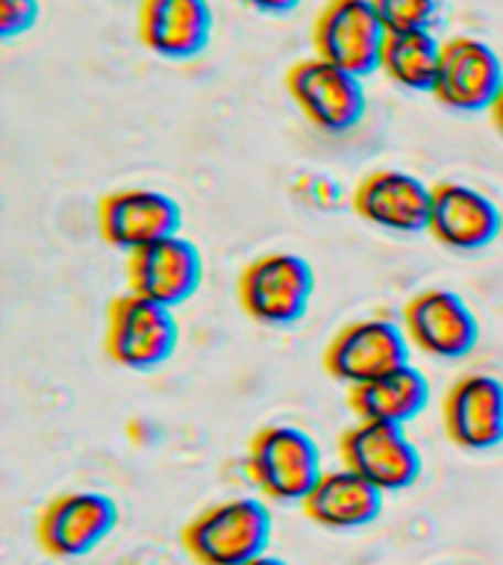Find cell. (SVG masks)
<instances>
[{
	"label": "cell",
	"mask_w": 503,
	"mask_h": 565,
	"mask_svg": "<svg viewBox=\"0 0 503 565\" xmlns=\"http://www.w3.org/2000/svg\"><path fill=\"white\" fill-rule=\"evenodd\" d=\"M274 519L259 498L210 503L180 530V545L197 565H247L268 554Z\"/></svg>",
	"instance_id": "1"
},
{
	"label": "cell",
	"mask_w": 503,
	"mask_h": 565,
	"mask_svg": "<svg viewBox=\"0 0 503 565\" xmlns=\"http://www.w3.org/2000/svg\"><path fill=\"white\" fill-rule=\"evenodd\" d=\"M245 475L274 503H303L324 475L318 441L295 424H265L250 436Z\"/></svg>",
	"instance_id": "2"
},
{
	"label": "cell",
	"mask_w": 503,
	"mask_h": 565,
	"mask_svg": "<svg viewBox=\"0 0 503 565\" xmlns=\"http://www.w3.org/2000/svg\"><path fill=\"white\" fill-rule=\"evenodd\" d=\"M315 271L300 254L271 250L250 259L236 282L238 307L263 327H291L309 312Z\"/></svg>",
	"instance_id": "3"
},
{
	"label": "cell",
	"mask_w": 503,
	"mask_h": 565,
	"mask_svg": "<svg viewBox=\"0 0 503 565\" xmlns=\"http://www.w3.org/2000/svg\"><path fill=\"white\" fill-rule=\"evenodd\" d=\"M180 344L174 309L124 291L106 307L104 351L127 371H153L165 365Z\"/></svg>",
	"instance_id": "4"
},
{
	"label": "cell",
	"mask_w": 503,
	"mask_h": 565,
	"mask_svg": "<svg viewBox=\"0 0 503 565\" xmlns=\"http://www.w3.org/2000/svg\"><path fill=\"white\" fill-rule=\"evenodd\" d=\"M286 92L300 115L330 136L356 130L368 113L362 77L321 56H303L291 62V68L286 71Z\"/></svg>",
	"instance_id": "5"
},
{
	"label": "cell",
	"mask_w": 503,
	"mask_h": 565,
	"mask_svg": "<svg viewBox=\"0 0 503 565\" xmlns=\"http://www.w3.org/2000/svg\"><path fill=\"white\" fill-rule=\"evenodd\" d=\"M409 348L413 344L392 318H356L335 330L333 339L327 342L321 365L327 377H333L347 388H356L406 365Z\"/></svg>",
	"instance_id": "6"
},
{
	"label": "cell",
	"mask_w": 503,
	"mask_h": 565,
	"mask_svg": "<svg viewBox=\"0 0 503 565\" xmlns=\"http://www.w3.org/2000/svg\"><path fill=\"white\" fill-rule=\"evenodd\" d=\"M121 510L104 492L77 489L44 503L35 519V542L53 559H79L104 545L118 527Z\"/></svg>",
	"instance_id": "7"
},
{
	"label": "cell",
	"mask_w": 503,
	"mask_h": 565,
	"mask_svg": "<svg viewBox=\"0 0 503 565\" xmlns=\"http://www.w3.org/2000/svg\"><path fill=\"white\" fill-rule=\"evenodd\" d=\"M339 459L386 494L413 489L424 471L421 454L400 424L356 422L339 436Z\"/></svg>",
	"instance_id": "8"
},
{
	"label": "cell",
	"mask_w": 503,
	"mask_h": 565,
	"mask_svg": "<svg viewBox=\"0 0 503 565\" xmlns=\"http://www.w3.org/2000/svg\"><path fill=\"white\" fill-rule=\"evenodd\" d=\"M386 35L371 0H327L312 21L315 56L362 79L379 71Z\"/></svg>",
	"instance_id": "9"
},
{
	"label": "cell",
	"mask_w": 503,
	"mask_h": 565,
	"mask_svg": "<svg viewBox=\"0 0 503 565\" xmlns=\"http://www.w3.org/2000/svg\"><path fill=\"white\" fill-rule=\"evenodd\" d=\"M97 233L106 245L124 254L148 247L162 238L180 236L183 206L159 189H115L97 201Z\"/></svg>",
	"instance_id": "10"
},
{
	"label": "cell",
	"mask_w": 503,
	"mask_h": 565,
	"mask_svg": "<svg viewBox=\"0 0 503 565\" xmlns=\"http://www.w3.org/2000/svg\"><path fill=\"white\" fill-rule=\"evenodd\" d=\"M503 88V62L477 35H450L441 42V62L430 95L450 113H489Z\"/></svg>",
	"instance_id": "11"
},
{
	"label": "cell",
	"mask_w": 503,
	"mask_h": 565,
	"mask_svg": "<svg viewBox=\"0 0 503 565\" xmlns=\"http://www.w3.org/2000/svg\"><path fill=\"white\" fill-rule=\"evenodd\" d=\"M404 333L432 360H465L480 344V318L462 295L432 286L404 303Z\"/></svg>",
	"instance_id": "12"
},
{
	"label": "cell",
	"mask_w": 503,
	"mask_h": 565,
	"mask_svg": "<svg viewBox=\"0 0 503 565\" xmlns=\"http://www.w3.org/2000/svg\"><path fill=\"white\" fill-rule=\"evenodd\" d=\"M351 203L371 227L415 236L430 227L432 185L400 168H377L356 183Z\"/></svg>",
	"instance_id": "13"
},
{
	"label": "cell",
	"mask_w": 503,
	"mask_h": 565,
	"mask_svg": "<svg viewBox=\"0 0 503 565\" xmlns=\"http://www.w3.org/2000/svg\"><path fill=\"white\" fill-rule=\"evenodd\" d=\"M203 286V254L192 238L171 236L127 254V291L180 307Z\"/></svg>",
	"instance_id": "14"
},
{
	"label": "cell",
	"mask_w": 503,
	"mask_h": 565,
	"mask_svg": "<svg viewBox=\"0 0 503 565\" xmlns=\"http://www.w3.org/2000/svg\"><path fill=\"white\" fill-rule=\"evenodd\" d=\"M441 427L457 448L494 450L503 445V380L471 371L450 383L441 397Z\"/></svg>",
	"instance_id": "15"
},
{
	"label": "cell",
	"mask_w": 503,
	"mask_h": 565,
	"mask_svg": "<svg viewBox=\"0 0 503 565\" xmlns=\"http://www.w3.org/2000/svg\"><path fill=\"white\" fill-rule=\"evenodd\" d=\"M503 212L485 192L459 180H441L432 185L430 233L448 250H483L501 236Z\"/></svg>",
	"instance_id": "16"
},
{
	"label": "cell",
	"mask_w": 503,
	"mask_h": 565,
	"mask_svg": "<svg viewBox=\"0 0 503 565\" xmlns=\"http://www.w3.org/2000/svg\"><path fill=\"white\" fill-rule=\"evenodd\" d=\"M136 33L159 60L192 62L212 44L215 15L210 0H141Z\"/></svg>",
	"instance_id": "17"
},
{
	"label": "cell",
	"mask_w": 503,
	"mask_h": 565,
	"mask_svg": "<svg viewBox=\"0 0 503 565\" xmlns=\"http://www.w3.org/2000/svg\"><path fill=\"white\" fill-rule=\"evenodd\" d=\"M383 501L386 492H379L377 486H371L347 468H335L321 475L307 501L300 503V510L318 527L360 530L379 519Z\"/></svg>",
	"instance_id": "18"
},
{
	"label": "cell",
	"mask_w": 503,
	"mask_h": 565,
	"mask_svg": "<svg viewBox=\"0 0 503 565\" xmlns=\"http://www.w3.org/2000/svg\"><path fill=\"white\" fill-rule=\"evenodd\" d=\"M427 404H430V383L413 362H406L400 369L388 371L371 383L347 388V406L360 422L400 424L404 427L413 418H418L427 409Z\"/></svg>",
	"instance_id": "19"
},
{
	"label": "cell",
	"mask_w": 503,
	"mask_h": 565,
	"mask_svg": "<svg viewBox=\"0 0 503 565\" xmlns=\"http://www.w3.org/2000/svg\"><path fill=\"white\" fill-rule=\"evenodd\" d=\"M441 42L436 33H388L379 56V71L406 92H427L436 86Z\"/></svg>",
	"instance_id": "20"
},
{
	"label": "cell",
	"mask_w": 503,
	"mask_h": 565,
	"mask_svg": "<svg viewBox=\"0 0 503 565\" xmlns=\"http://www.w3.org/2000/svg\"><path fill=\"white\" fill-rule=\"evenodd\" d=\"M388 33H432L445 18L441 0H371Z\"/></svg>",
	"instance_id": "21"
},
{
	"label": "cell",
	"mask_w": 503,
	"mask_h": 565,
	"mask_svg": "<svg viewBox=\"0 0 503 565\" xmlns=\"http://www.w3.org/2000/svg\"><path fill=\"white\" fill-rule=\"evenodd\" d=\"M42 18L39 0H0V39L12 42L18 35L30 33Z\"/></svg>",
	"instance_id": "22"
},
{
	"label": "cell",
	"mask_w": 503,
	"mask_h": 565,
	"mask_svg": "<svg viewBox=\"0 0 503 565\" xmlns=\"http://www.w3.org/2000/svg\"><path fill=\"white\" fill-rule=\"evenodd\" d=\"M242 7L254 9L259 15H289L303 0H238Z\"/></svg>",
	"instance_id": "23"
},
{
	"label": "cell",
	"mask_w": 503,
	"mask_h": 565,
	"mask_svg": "<svg viewBox=\"0 0 503 565\" xmlns=\"http://www.w3.org/2000/svg\"><path fill=\"white\" fill-rule=\"evenodd\" d=\"M489 118H492V127L501 132V139H503V88H501V95H497V100L492 104V109H489Z\"/></svg>",
	"instance_id": "24"
},
{
	"label": "cell",
	"mask_w": 503,
	"mask_h": 565,
	"mask_svg": "<svg viewBox=\"0 0 503 565\" xmlns=\"http://www.w3.org/2000/svg\"><path fill=\"white\" fill-rule=\"evenodd\" d=\"M247 565H289V563H286V559H280V556L265 554V556H259V559H254V563H247Z\"/></svg>",
	"instance_id": "25"
}]
</instances>
